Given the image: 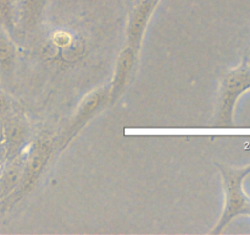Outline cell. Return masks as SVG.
<instances>
[{
  "instance_id": "obj_1",
  "label": "cell",
  "mask_w": 250,
  "mask_h": 235,
  "mask_svg": "<svg viewBox=\"0 0 250 235\" xmlns=\"http://www.w3.org/2000/svg\"><path fill=\"white\" fill-rule=\"evenodd\" d=\"M224 190V208L215 227L210 234H221L227 225L241 215L250 217V197L244 191V180L250 174V164L246 166L229 165L222 162H216Z\"/></svg>"
},
{
  "instance_id": "obj_2",
  "label": "cell",
  "mask_w": 250,
  "mask_h": 235,
  "mask_svg": "<svg viewBox=\"0 0 250 235\" xmlns=\"http://www.w3.org/2000/svg\"><path fill=\"white\" fill-rule=\"evenodd\" d=\"M250 90V64L244 59L238 66L231 69L224 75L220 85L217 102L216 121L219 127L233 125L236 105L239 98Z\"/></svg>"
},
{
  "instance_id": "obj_3",
  "label": "cell",
  "mask_w": 250,
  "mask_h": 235,
  "mask_svg": "<svg viewBox=\"0 0 250 235\" xmlns=\"http://www.w3.org/2000/svg\"><path fill=\"white\" fill-rule=\"evenodd\" d=\"M107 103H110L109 86L93 90L84 98H82L80 104L76 108L75 114L71 117L67 126L60 135V141H59L60 149H65Z\"/></svg>"
},
{
  "instance_id": "obj_4",
  "label": "cell",
  "mask_w": 250,
  "mask_h": 235,
  "mask_svg": "<svg viewBox=\"0 0 250 235\" xmlns=\"http://www.w3.org/2000/svg\"><path fill=\"white\" fill-rule=\"evenodd\" d=\"M54 146L46 137H41L33 143L28 144L24 152V169L21 185L12 197L14 201H19L34 188L44 169L48 165L53 156Z\"/></svg>"
},
{
  "instance_id": "obj_5",
  "label": "cell",
  "mask_w": 250,
  "mask_h": 235,
  "mask_svg": "<svg viewBox=\"0 0 250 235\" xmlns=\"http://www.w3.org/2000/svg\"><path fill=\"white\" fill-rule=\"evenodd\" d=\"M29 127L26 119L19 112L4 120V156L11 161L23 153L28 147Z\"/></svg>"
},
{
  "instance_id": "obj_6",
  "label": "cell",
  "mask_w": 250,
  "mask_h": 235,
  "mask_svg": "<svg viewBox=\"0 0 250 235\" xmlns=\"http://www.w3.org/2000/svg\"><path fill=\"white\" fill-rule=\"evenodd\" d=\"M138 55L139 50L128 44H125L122 50L120 51L116 65H115L114 76H112L111 83L109 85L110 104H115L126 90L134 72Z\"/></svg>"
},
{
  "instance_id": "obj_7",
  "label": "cell",
  "mask_w": 250,
  "mask_h": 235,
  "mask_svg": "<svg viewBox=\"0 0 250 235\" xmlns=\"http://www.w3.org/2000/svg\"><path fill=\"white\" fill-rule=\"evenodd\" d=\"M160 0H142L132 5V11L127 24L126 44L141 50L142 42L154 11Z\"/></svg>"
},
{
  "instance_id": "obj_8",
  "label": "cell",
  "mask_w": 250,
  "mask_h": 235,
  "mask_svg": "<svg viewBox=\"0 0 250 235\" xmlns=\"http://www.w3.org/2000/svg\"><path fill=\"white\" fill-rule=\"evenodd\" d=\"M24 152L11 161H6V164L0 171V201L11 198L21 185L24 169Z\"/></svg>"
},
{
  "instance_id": "obj_9",
  "label": "cell",
  "mask_w": 250,
  "mask_h": 235,
  "mask_svg": "<svg viewBox=\"0 0 250 235\" xmlns=\"http://www.w3.org/2000/svg\"><path fill=\"white\" fill-rule=\"evenodd\" d=\"M17 63V49L10 32L0 21V78L10 82L14 78Z\"/></svg>"
},
{
  "instance_id": "obj_10",
  "label": "cell",
  "mask_w": 250,
  "mask_h": 235,
  "mask_svg": "<svg viewBox=\"0 0 250 235\" xmlns=\"http://www.w3.org/2000/svg\"><path fill=\"white\" fill-rule=\"evenodd\" d=\"M49 0H16V24L23 31H31L38 24Z\"/></svg>"
},
{
  "instance_id": "obj_11",
  "label": "cell",
  "mask_w": 250,
  "mask_h": 235,
  "mask_svg": "<svg viewBox=\"0 0 250 235\" xmlns=\"http://www.w3.org/2000/svg\"><path fill=\"white\" fill-rule=\"evenodd\" d=\"M17 113L16 103L10 94L0 90V119L5 120L10 115Z\"/></svg>"
},
{
  "instance_id": "obj_12",
  "label": "cell",
  "mask_w": 250,
  "mask_h": 235,
  "mask_svg": "<svg viewBox=\"0 0 250 235\" xmlns=\"http://www.w3.org/2000/svg\"><path fill=\"white\" fill-rule=\"evenodd\" d=\"M246 60H247V61H248V63L250 64V48H249L248 53H247V55H246Z\"/></svg>"
},
{
  "instance_id": "obj_13",
  "label": "cell",
  "mask_w": 250,
  "mask_h": 235,
  "mask_svg": "<svg viewBox=\"0 0 250 235\" xmlns=\"http://www.w3.org/2000/svg\"><path fill=\"white\" fill-rule=\"evenodd\" d=\"M139 1H142V0H129V2H131L132 5L137 4V2H139Z\"/></svg>"
},
{
  "instance_id": "obj_14",
  "label": "cell",
  "mask_w": 250,
  "mask_h": 235,
  "mask_svg": "<svg viewBox=\"0 0 250 235\" xmlns=\"http://www.w3.org/2000/svg\"><path fill=\"white\" fill-rule=\"evenodd\" d=\"M128 1H129V0H128Z\"/></svg>"
}]
</instances>
